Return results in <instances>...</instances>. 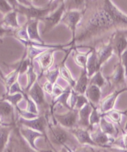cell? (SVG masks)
<instances>
[{"label": "cell", "instance_id": "obj_20", "mask_svg": "<svg viewBox=\"0 0 127 152\" xmlns=\"http://www.w3.org/2000/svg\"><path fill=\"white\" fill-rule=\"evenodd\" d=\"M76 152H91L89 149L87 148H80L75 151Z\"/></svg>", "mask_w": 127, "mask_h": 152}, {"label": "cell", "instance_id": "obj_4", "mask_svg": "<svg viewBox=\"0 0 127 152\" xmlns=\"http://www.w3.org/2000/svg\"><path fill=\"white\" fill-rule=\"evenodd\" d=\"M73 133L75 134V135L76 136L80 143H89L95 146L97 145L96 143L94 142L93 140L90 138L88 133L87 132L82 130H74Z\"/></svg>", "mask_w": 127, "mask_h": 152}, {"label": "cell", "instance_id": "obj_12", "mask_svg": "<svg viewBox=\"0 0 127 152\" xmlns=\"http://www.w3.org/2000/svg\"><path fill=\"white\" fill-rule=\"evenodd\" d=\"M7 137L8 133L6 131L4 130H0V149L3 148L5 143L6 142Z\"/></svg>", "mask_w": 127, "mask_h": 152}, {"label": "cell", "instance_id": "obj_13", "mask_svg": "<svg viewBox=\"0 0 127 152\" xmlns=\"http://www.w3.org/2000/svg\"><path fill=\"white\" fill-rule=\"evenodd\" d=\"M11 112V108L8 104H0V113L4 115H8Z\"/></svg>", "mask_w": 127, "mask_h": 152}, {"label": "cell", "instance_id": "obj_15", "mask_svg": "<svg viewBox=\"0 0 127 152\" xmlns=\"http://www.w3.org/2000/svg\"><path fill=\"white\" fill-rule=\"evenodd\" d=\"M89 114V110L88 109V107H86L81 112V120H82V121L83 122V124H86L87 123Z\"/></svg>", "mask_w": 127, "mask_h": 152}, {"label": "cell", "instance_id": "obj_2", "mask_svg": "<svg viewBox=\"0 0 127 152\" xmlns=\"http://www.w3.org/2000/svg\"><path fill=\"white\" fill-rule=\"evenodd\" d=\"M52 132L54 137V142L57 144L66 146V144L69 143V141H70V138L68 134L61 128H54Z\"/></svg>", "mask_w": 127, "mask_h": 152}, {"label": "cell", "instance_id": "obj_1", "mask_svg": "<svg viewBox=\"0 0 127 152\" xmlns=\"http://www.w3.org/2000/svg\"><path fill=\"white\" fill-rule=\"evenodd\" d=\"M114 20L107 11L97 13L90 20V24L97 28L106 27L111 25Z\"/></svg>", "mask_w": 127, "mask_h": 152}, {"label": "cell", "instance_id": "obj_14", "mask_svg": "<svg viewBox=\"0 0 127 152\" xmlns=\"http://www.w3.org/2000/svg\"><path fill=\"white\" fill-rule=\"evenodd\" d=\"M102 126H103V130H104L106 133L112 134L114 132L113 126L111 124H108V123H107L105 121L103 122Z\"/></svg>", "mask_w": 127, "mask_h": 152}, {"label": "cell", "instance_id": "obj_5", "mask_svg": "<svg viewBox=\"0 0 127 152\" xmlns=\"http://www.w3.org/2000/svg\"><path fill=\"white\" fill-rule=\"evenodd\" d=\"M23 124L27 125V126H30L34 129H36L39 131H43L44 128V121L43 118H40L36 120H32V121H26L23 120Z\"/></svg>", "mask_w": 127, "mask_h": 152}, {"label": "cell", "instance_id": "obj_6", "mask_svg": "<svg viewBox=\"0 0 127 152\" xmlns=\"http://www.w3.org/2000/svg\"><path fill=\"white\" fill-rule=\"evenodd\" d=\"M31 96L34 99L37 103H41L43 102V94L41 89L40 88L39 86L36 85L35 87L34 88L33 90H32L31 93Z\"/></svg>", "mask_w": 127, "mask_h": 152}, {"label": "cell", "instance_id": "obj_19", "mask_svg": "<svg viewBox=\"0 0 127 152\" xmlns=\"http://www.w3.org/2000/svg\"><path fill=\"white\" fill-rule=\"evenodd\" d=\"M0 8L5 11H8L9 10V7L4 1H0Z\"/></svg>", "mask_w": 127, "mask_h": 152}, {"label": "cell", "instance_id": "obj_17", "mask_svg": "<svg viewBox=\"0 0 127 152\" xmlns=\"http://www.w3.org/2000/svg\"><path fill=\"white\" fill-rule=\"evenodd\" d=\"M61 14V11H59L58 12H57L54 15H53V16H52L51 18L49 19V20L51 21V23H56L57 21V20L59 19V17H60Z\"/></svg>", "mask_w": 127, "mask_h": 152}, {"label": "cell", "instance_id": "obj_10", "mask_svg": "<svg viewBox=\"0 0 127 152\" xmlns=\"http://www.w3.org/2000/svg\"><path fill=\"white\" fill-rule=\"evenodd\" d=\"M26 10L28 11V13L30 14L31 16H34V17H40L42 15L45 14L46 13L45 12H47V10H39L34 8H31Z\"/></svg>", "mask_w": 127, "mask_h": 152}, {"label": "cell", "instance_id": "obj_8", "mask_svg": "<svg viewBox=\"0 0 127 152\" xmlns=\"http://www.w3.org/2000/svg\"><path fill=\"white\" fill-rule=\"evenodd\" d=\"M93 140L94 142L97 145H103L107 143L108 142V138L104 133H97L96 135L93 136V140Z\"/></svg>", "mask_w": 127, "mask_h": 152}, {"label": "cell", "instance_id": "obj_3", "mask_svg": "<svg viewBox=\"0 0 127 152\" xmlns=\"http://www.w3.org/2000/svg\"><path fill=\"white\" fill-rule=\"evenodd\" d=\"M58 120L64 126L72 127L76 122L77 113L75 112H71L64 116H59Z\"/></svg>", "mask_w": 127, "mask_h": 152}, {"label": "cell", "instance_id": "obj_7", "mask_svg": "<svg viewBox=\"0 0 127 152\" xmlns=\"http://www.w3.org/2000/svg\"><path fill=\"white\" fill-rule=\"evenodd\" d=\"M24 135L26 137V138L28 140V141L30 142V145L32 147V148H34L36 150H37L35 145L34 144V140L37 137L39 136L40 135L39 133L36 132H33L31 130H25L24 131Z\"/></svg>", "mask_w": 127, "mask_h": 152}, {"label": "cell", "instance_id": "obj_18", "mask_svg": "<svg viewBox=\"0 0 127 152\" xmlns=\"http://www.w3.org/2000/svg\"><path fill=\"white\" fill-rule=\"evenodd\" d=\"M19 152H39V151L37 150H34L32 148H30L29 147H27V146L25 145L23 146H21V151H19Z\"/></svg>", "mask_w": 127, "mask_h": 152}, {"label": "cell", "instance_id": "obj_9", "mask_svg": "<svg viewBox=\"0 0 127 152\" xmlns=\"http://www.w3.org/2000/svg\"><path fill=\"white\" fill-rule=\"evenodd\" d=\"M89 96L92 101L97 102L99 99L100 93L99 90L97 87H92L89 92Z\"/></svg>", "mask_w": 127, "mask_h": 152}, {"label": "cell", "instance_id": "obj_21", "mask_svg": "<svg viewBox=\"0 0 127 152\" xmlns=\"http://www.w3.org/2000/svg\"><path fill=\"white\" fill-rule=\"evenodd\" d=\"M61 152H69V151H68V150H66L65 148H63L62 149V150L61 151Z\"/></svg>", "mask_w": 127, "mask_h": 152}, {"label": "cell", "instance_id": "obj_11", "mask_svg": "<svg viewBox=\"0 0 127 152\" xmlns=\"http://www.w3.org/2000/svg\"><path fill=\"white\" fill-rule=\"evenodd\" d=\"M28 31L29 33L30 34V36L32 38H37L39 39V37L37 33V29H36V23H32L31 25H30L28 28Z\"/></svg>", "mask_w": 127, "mask_h": 152}, {"label": "cell", "instance_id": "obj_16", "mask_svg": "<svg viewBox=\"0 0 127 152\" xmlns=\"http://www.w3.org/2000/svg\"><path fill=\"white\" fill-rule=\"evenodd\" d=\"M85 85H86V80L84 78H82L81 80H80L79 83H78V89L79 91L81 92L84 91V90L85 88Z\"/></svg>", "mask_w": 127, "mask_h": 152}]
</instances>
